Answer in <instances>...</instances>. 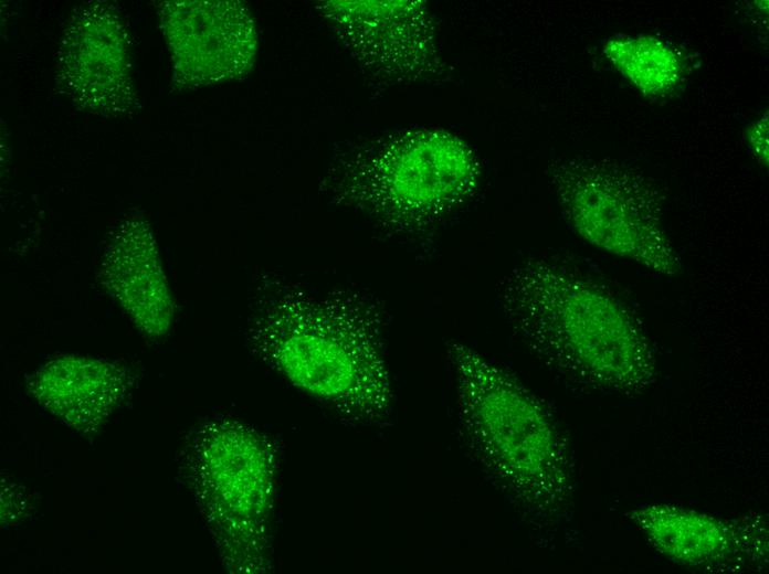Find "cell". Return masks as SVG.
Listing matches in <instances>:
<instances>
[{"instance_id":"2","label":"cell","mask_w":769,"mask_h":574,"mask_svg":"<svg viewBox=\"0 0 769 574\" xmlns=\"http://www.w3.org/2000/svg\"><path fill=\"white\" fill-rule=\"evenodd\" d=\"M459 428L472 456L533 532L570 519L573 475L563 435L542 402L473 348L447 344Z\"/></svg>"},{"instance_id":"6","label":"cell","mask_w":769,"mask_h":574,"mask_svg":"<svg viewBox=\"0 0 769 574\" xmlns=\"http://www.w3.org/2000/svg\"><path fill=\"white\" fill-rule=\"evenodd\" d=\"M159 21L176 79L209 85L246 73L256 53V33L247 8L238 1H166Z\"/></svg>"},{"instance_id":"1","label":"cell","mask_w":769,"mask_h":574,"mask_svg":"<svg viewBox=\"0 0 769 574\" xmlns=\"http://www.w3.org/2000/svg\"><path fill=\"white\" fill-rule=\"evenodd\" d=\"M514 334L570 382L607 393H641L654 381L655 357L640 321L610 290L575 266L533 258L499 287Z\"/></svg>"},{"instance_id":"4","label":"cell","mask_w":769,"mask_h":574,"mask_svg":"<svg viewBox=\"0 0 769 574\" xmlns=\"http://www.w3.org/2000/svg\"><path fill=\"white\" fill-rule=\"evenodd\" d=\"M481 169L470 146L443 130H421L354 163L349 200L392 226L421 230L475 192Z\"/></svg>"},{"instance_id":"3","label":"cell","mask_w":769,"mask_h":574,"mask_svg":"<svg viewBox=\"0 0 769 574\" xmlns=\"http://www.w3.org/2000/svg\"><path fill=\"white\" fill-rule=\"evenodd\" d=\"M261 348L293 385L351 419H384L392 390L383 315L362 293L315 296L273 287L259 320Z\"/></svg>"},{"instance_id":"8","label":"cell","mask_w":769,"mask_h":574,"mask_svg":"<svg viewBox=\"0 0 769 574\" xmlns=\"http://www.w3.org/2000/svg\"><path fill=\"white\" fill-rule=\"evenodd\" d=\"M328 17L372 72L420 78L442 72L432 18L420 1H331Z\"/></svg>"},{"instance_id":"7","label":"cell","mask_w":769,"mask_h":574,"mask_svg":"<svg viewBox=\"0 0 769 574\" xmlns=\"http://www.w3.org/2000/svg\"><path fill=\"white\" fill-rule=\"evenodd\" d=\"M629 518L656 551L686 567L738 571L768 560V527L759 515L725 519L652 503L633 509Z\"/></svg>"},{"instance_id":"11","label":"cell","mask_w":769,"mask_h":574,"mask_svg":"<svg viewBox=\"0 0 769 574\" xmlns=\"http://www.w3.org/2000/svg\"><path fill=\"white\" fill-rule=\"evenodd\" d=\"M746 140L752 155L761 163L768 166L769 158V120L768 113L746 128Z\"/></svg>"},{"instance_id":"10","label":"cell","mask_w":769,"mask_h":574,"mask_svg":"<svg viewBox=\"0 0 769 574\" xmlns=\"http://www.w3.org/2000/svg\"><path fill=\"white\" fill-rule=\"evenodd\" d=\"M603 54L644 96L664 97L673 93L682 79L684 66L680 53L654 35L609 39Z\"/></svg>"},{"instance_id":"9","label":"cell","mask_w":769,"mask_h":574,"mask_svg":"<svg viewBox=\"0 0 769 574\" xmlns=\"http://www.w3.org/2000/svg\"><path fill=\"white\" fill-rule=\"evenodd\" d=\"M126 34L116 13L102 3L73 14L60 47L59 76L84 108L116 115L135 104Z\"/></svg>"},{"instance_id":"5","label":"cell","mask_w":769,"mask_h":574,"mask_svg":"<svg viewBox=\"0 0 769 574\" xmlns=\"http://www.w3.org/2000/svg\"><path fill=\"white\" fill-rule=\"evenodd\" d=\"M550 178L565 220L584 242L659 275L680 272L662 199L642 173L613 160L575 159L555 164Z\"/></svg>"}]
</instances>
